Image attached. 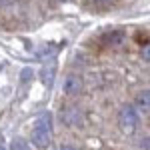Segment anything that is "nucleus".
<instances>
[{
  "label": "nucleus",
  "mask_w": 150,
  "mask_h": 150,
  "mask_svg": "<svg viewBox=\"0 0 150 150\" xmlns=\"http://www.w3.org/2000/svg\"><path fill=\"white\" fill-rule=\"evenodd\" d=\"M30 142L40 150L48 148L52 144V114L50 112L36 118L34 126H32V134H30Z\"/></svg>",
  "instance_id": "obj_1"
},
{
  "label": "nucleus",
  "mask_w": 150,
  "mask_h": 150,
  "mask_svg": "<svg viewBox=\"0 0 150 150\" xmlns=\"http://www.w3.org/2000/svg\"><path fill=\"white\" fill-rule=\"evenodd\" d=\"M118 126L124 134H132L138 128V112L134 110L132 104H124L118 110Z\"/></svg>",
  "instance_id": "obj_2"
},
{
  "label": "nucleus",
  "mask_w": 150,
  "mask_h": 150,
  "mask_svg": "<svg viewBox=\"0 0 150 150\" xmlns=\"http://www.w3.org/2000/svg\"><path fill=\"white\" fill-rule=\"evenodd\" d=\"M62 88H64V92L68 94V96H76V94L82 92V88H84V80H82L80 74H68L66 78H64V84H62Z\"/></svg>",
  "instance_id": "obj_3"
},
{
  "label": "nucleus",
  "mask_w": 150,
  "mask_h": 150,
  "mask_svg": "<svg viewBox=\"0 0 150 150\" xmlns=\"http://www.w3.org/2000/svg\"><path fill=\"white\" fill-rule=\"evenodd\" d=\"M80 110L76 108V106H68V108H64V112H62V120H64V124L66 126H78L80 124Z\"/></svg>",
  "instance_id": "obj_4"
},
{
  "label": "nucleus",
  "mask_w": 150,
  "mask_h": 150,
  "mask_svg": "<svg viewBox=\"0 0 150 150\" xmlns=\"http://www.w3.org/2000/svg\"><path fill=\"white\" fill-rule=\"evenodd\" d=\"M148 108H150V94H148V90H142V92L136 96V106H134V110H136V112H142V114H148Z\"/></svg>",
  "instance_id": "obj_5"
},
{
  "label": "nucleus",
  "mask_w": 150,
  "mask_h": 150,
  "mask_svg": "<svg viewBox=\"0 0 150 150\" xmlns=\"http://www.w3.org/2000/svg\"><path fill=\"white\" fill-rule=\"evenodd\" d=\"M124 40V34L120 32V30H114V32H108V34L104 36V42H108V44H120Z\"/></svg>",
  "instance_id": "obj_6"
},
{
  "label": "nucleus",
  "mask_w": 150,
  "mask_h": 150,
  "mask_svg": "<svg viewBox=\"0 0 150 150\" xmlns=\"http://www.w3.org/2000/svg\"><path fill=\"white\" fill-rule=\"evenodd\" d=\"M60 150H76V148H74V146H68V144H66V146H62Z\"/></svg>",
  "instance_id": "obj_7"
},
{
  "label": "nucleus",
  "mask_w": 150,
  "mask_h": 150,
  "mask_svg": "<svg viewBox=\"0 0 150 150\" xmlns=\"http://www.w3.org/2000/svg\"><path fill=\"white\" fill-rule=\"evenodd\" d=\"M94 2H110V0H94Z\"/></svg>",
  "instance_id": "obj_8"
}]
</instances>
